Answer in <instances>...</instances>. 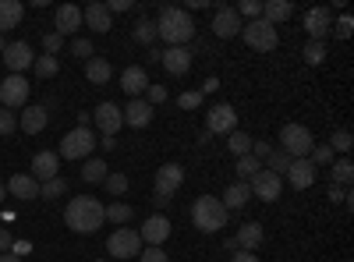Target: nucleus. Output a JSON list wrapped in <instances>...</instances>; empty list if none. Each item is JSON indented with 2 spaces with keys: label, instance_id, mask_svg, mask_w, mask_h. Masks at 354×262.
<instances>
[{
  "label": "nucleus",
  "instance_id": "obj_1",
  "mask_svg": "<svg viewBox=\"0 0 354 262\" xmlns=\"http://www.w3.org/2000/svg\"><path fill=\"white\" fill-rule=\"evenodd\" d=\"M103 209H106V206H103L100 198L78 195V198H71L68 206H64V223L75 230V234H96V230L106 223Z\"/></svg>",
  "mask_w": 354,
  "mask_h": 262
},
{
  "label": "nucleus",
  "instance_id": "obj_2",
  "mask_svg": "<svg viewBox=\"0 0 354 262\" xmlns=\"http://www.w3.org/2000/svg\"><path fill=\"white\" fill-rule=\"evenodd\" d=\"M195 36V21L185 8H163L156 18V39H163L167 46H185Z\"/></svg>",
  "mask_w": 354,
  "mask_h": 262
},
{
  "label": "nucleus",
  "instance_id": "obj_3",
  "mask_svg": "<svg viewBox=\"0 0 354 262\" xmlns=\"http://www.w3.org/2000/svg\"><path fill=\"white\" fill-rule=\"evenodd\" d=\"M227 216L230 213L223 209V202L216 195H202V198H195V206H192V220H195V227L202 230V234H216V230H223Z\"/></svg>",
  "mask_w": 354,
  "mask_h": 262
},
{
  "label": "nucleus",
  "instance_id": "obj_4",
  "mask_svg": "<svg viewBox=\"0 0 354 262\" xmlns=\"http://www.w3.org/2000/svg\"><path fill=\"white\" fill-rule=\"evenodd\" d=\"M312 145H315V138H312V131L305 124H283L280 128V149L290 160H308Z\"/></svg>",
  "mask_w": 354,
  "mask_h": 262
},
{
  "label": "nucleus",
  "instance_id": "obj_5",
  "mask_svg": "<svg viewBox=\"0 0 354 262\" xmlns=\"http://www.w3.org/2000/svg\"><path fill=\"white\" fill-rule=\"evenodd\" d=\"M241 36H245V43H248L252 50H259V53H270V50H277V43H280V32H277L270 21H262V18L241 25Z\"/></svg>",
  "mask_w": 354,
  "mask_h": 262
},
{
  "label": "nucleus",
  "instance_id": "obj_6",
  "mask_svg": "<svg viewBox=\"0 0 354 262\" xmlns=\"http://www.w3.org/2000/svg\"><path fill=\"white\" fill-rule=\"evenodd\" d=\"M96 149V135L88 131V128H75L64 135L61 142V153L57 156H64V160H88V153Z\"/></svg>",
  "mask_w": 354,
  "mask_h": 262
},
{
  "label": "nucleus",
  "instance_id": "obj_7",
  "mask_svg": "<svg viewBox=\"0 0 354 262\" xmlns=\"http://www.w3.org/2000/svg\"><path fill=\"white\" fill-rule=\"evenodd\" d=\"M106 252L113 259H135L142 252V238H138V230L135 227H117L110 241H106Z\"/></svg>",
  "mask_w": 354,
  "mask_h": 262
},
{
  "label": "nucleus",
  "instance_id": "obj_8",
  "mask_svg": "<svg viewBox=\"0 0 354 262\" xmlns=\"http://www.w3.org/2000/svg\"><path fill=\"white\" fill-rule=\"evenodd\" d=\"M248 188H252V198H262V202H277L280 198V191H283V178H277L273 170H259L255 178L248 181Z\"/></svg>",
  "mask_w": 354,
  "mask_h": 262
},
{
  "label": "nucleus",
  "instance_id": "obj_9",
  "mask_svg": "<svg viewBox=\"0 0 354 262\" xmlns=\"http://www.w3.org/2000/svg\"><path fill=\"white\" fill-rule=\"evenodd\" d=\"M0 106H28V82L25 75H8L4 82H0Z\"/></svg>",
  "mask_w": 354,
  "mask_h": 262
},
{
  "label": "nucleus",
  "instance_id": "obj_10",
  "mask_svg": "<svg viewBox=\"0 0 354 262\" xmlns=\"http://www.w3.org/2000/svg\"><path fill=\"white\" fill-rule=\"evenodd\" d=\"M205 131L209 135H230L238 131V113H234L230 103H216L209 113H205Z\"/></svg>",
  "mask_w": 354,
  "mask_h": 262
},
{
  "label": "nucleus",
  "instance_id": "obj_11",
  "mask_svg": "<svg viewBox=\"0 0 354 262\" xmlns=\"http://www.w3.org/2000/svg\"><path fill=\"white\" fill-rule=\"evenodd\" d=\"M93 121H96V128L103 131V138H113L117 131L124 128V113H121V106L117 103H100L96 110H93Z\"/></svg>",
  "mask_w": 354,
  "mask_h": 262
},
{
  "label": "nucleus",
  "instance_id": "obj_12",
  "mask_svg": "<svg viewBox=\"0 0 354 262\" xmlns=\"http://www.w3.org/2000/svg\"><path fill=\"white\" fill-rule=\"evenodd\" d=\"M305 32L312 36V43H326V36L333 32V11L330 8L305 11Z\"/></svg>",
  "mask_w": 354,
  "mask_h": 262
},
{
  "label": "nucleus",
  "instance_id": "obj_13",
  "mask_svg": "<svg viewBox=\"0 0 354 262\" xmlns=\"http://www.w3.org/2000/svg\"><path fill=\"white\" fill-rule=\"evenodd\" d=\"M138 238H142V245H149V248H163V241L170 238V220L163 213H153L149 220L142 223Z\"/></svg>",
  "mask_w": 354,
  "mask_h": 262
},
{
  "label": "nucleus",
  "instance_id": "obj_14",
  "mask_svg": "<svg viewBox=\"0 0 354 262\" xmlns=\"http://www.w3.org/2000/svg\"><path fill=\"white\" fill-rule=\"evenodd\" d=\"M185 185V167L181 163H163L156 170V191L153 195H163V198H174V191Z\"/></svg>",
  "mask_w": 354,
  "mask_h": 262
},
{
  "label": "nucleus",
  "instance_id": "obj_15",
  "mask_svg": "<svg viewBox=\"0 0 354 262\" xmlns=\"http://www.w3.org/2000/svg\"><path fill=\"white\" fill-rule=\"evenodd\" d=\"M241 18H238V11L234 8H216V15H213V36L216 39H234V36H241Z\"/></svg>",
  "mask_w": 354,
  "mask_h": 262
},
{
  "label": "nucleus",
  "instance_id": "obj_16",
  "mask_svg": "<svg viewBox=\"0 0 354 262\" xmlns=\"http://www.w3.org/2000/svg\"><path fill=\"white\" fill-rule=\"evenodd\" d=\"M4 64L11 68V75H21L25 68H32V64H36V53H32V46H28L25 39H21V43H8V50H4Z\"/></svg>",
  "mask_w": 354,
  "mask_h": 262
},
{
  "label": "nucleus",
  "instance_id": "obj_17",
  "mask_svg": "<svg viewBox=\"0 0 354 262\" xmlns=\"http://www.w3.org/2000/svg\"><path fill=\"white\" fill-rule=\"evenodd\" d=\"M160 64H163L167 75L181 78V75H188V68H192V50H185V46H167L163 57H160Z\"/></svg>",
  "mask_w": 354,
  "mask_h": 262
},
{
  "label": "nucleus",
  "instance_id": "obj_18",
  "mask_svg": "<svg viewBox=\"0 0 354 262\" xmlns=\"http://www.w3.org/2000/svg\"><path fill=\"white\" fill-rule=\"evenodd\" d=\"M57 170H61V156H57V153L43 149V153L32 156V178H36V181L46 185V181H53V178H61Z\"/></svg>",
  "mask_w": 354,
  "mask_h": 262
},
{
  "label": "nucleus",
  "instance_id": "obj_19",
  "mask_svg": "<svg viewBox=\"0 0 354 262\" xmlns=\"http://www.w3.org/2000/svg\"><path fill=\"white\" fill-rule=\"evenodd\" d=\"M46 121H50V113H46V106H39V103H28V106H21V118H18V128H21L25 135H39V131L46 128Z\"/></svg>",
  "mask_w": 354,
  "mask_h": 262
},
{
  "label": "nucleus",
  "instance_id": "obj_20",
  "mask_svg": "<svg viewBox=\"0 0 354 262\" xmlns=\"http://www.w3.org/2000/svg\"><path fill=\"white\" fill-rule=\"evenodd\" d=\"M53 21H57V28H53L57 36H75L78 28H82V8L61 4V8H57V15H53Z\"/></svg>",
  "mask_w": 354,
  "mask_h": 262
},
{
  "label": "nucleus",
  "instance_id": "obj_21",
  "mask_svg": "<svg viewBox=\"0 0 354 262\" xmlns=\"http://www.w3.org/2000/svg\"><path fill=\"white\" fill-rule=\"evenodd\" d=\"M121 89H124L131 100H142V93L149 89V75H145V68H138V64L124 68V71H121Z\"/></svg>",
  "mask_w": 354,
  "mask_h": 262
},
{
  "label": "nucleus",
  "instance_id": "obj_22",
  "mask_svg": "<svg viewBox=\"0 0 354 262\" xmlns=\"http://www.w3.org/2000/svg\"><path fill=\"white\" fill-rule=\"evenodd\" d=\"M315 167H312V160H294L290 167H287V181H290V188H298V191H305V188H312L315 185Z\"/></svg>",
  "mask_w": 354,
  "mask_h": 262
},
{
  "label": "nucleus",
  "instance_id": "obj_23",
  "mask_svg": "<svg viewBox=\"0 0 354 262\" xmlns=\"http://www.w3.org/2000/svg\"><path fill=\"white\" fill-rule=\"evenodd\" d=\"M82 25H88L93 32H110V25H113V18H110V11H106V4H88V8H82Z\"/></svg>",
  "mask_w": 354,
  "mask_h": 262
},
{
  "label": "nucleus",
  "instance_id": "obj_24",
  "mask_svg": "<svg viewBox=\"0 0 354 262\" xmlns=\"http://www.w3.org/2000/svg\"><path fill=\"white\" fill-rule=\"evenodd\" d=\"M121 113H124V124L128 128H149L153 124V106L145 103V100H131Z\"/></svg>",
  "mask_w": 354,
  "mask_h": 262
},
{
  "label": "nucleus",
  "instance_id": "obj_25",
  "mask_svg": "<svg viewBox=\"0 0 354 262\" xmlns=\"http://www.w3.org/2000/svg\"><path fill=\"white\" fill-rule=\"evenodd\" d=\"M8 195L28 202V198H39V181L32 178V174H15V178L8 181Z\"/></svg>",
  "mask_w": 354,
  "mask_h": 262
},
{
  "label": "nucleus",
  "instance_id": "obj_26",
  "mask_svg": "<svg viewBox=\"0 0 354 262\" xmlns=\"http://www.w3.org/2000/svg\"><path fill=\"white\" fill-rule=\"evenodd\" d=\"M248 198H252V188H248V181H234L227 191H223V209L227 213H234V209H245L248 206Z\"/></svg>",
  "mask_w": 354,
  "mask_h": 262
},
{
  "label": "nucleus",
  "instance_id": "obj_27",
  "mask_svg": "<svg viewBox=\"0 0 354 262\" xmlns=\"http://www.w3.org/2000/svg\"><path fill=\"white\" fill-rule=\"evenodd\" d=\"M262 238H266V234H262V223H255V220H252V223H241L238 234H234V241H238L241 252H255V248L262 245Z\"/></svg>",
  "mask_w": 354,
  "mask_h": 262
},
{
  "label": "nucleus",
  "instance_id": "obj_28",
  "mask_svg": "<svg viewBox=\"0 0 354 262\" xmlns=\"http://www.w3.org/2000/svg\"><path fill=\"white\" fill-rule=\"evenodd\" d=\"M290 15H294L290 0H266V4H262V21H270L273 28H277L280 21H287Z\"/></svg>",
  "mask_w": 354,
  "mask_h": 262
},
{
  "label": "nucleus",
  "instance_id": "obj_29",
  "mask_svg": "<svg viewBox=\"0 0 354 262\" xmlns=\"http://www.w3.org/2000/svg\"><path fill=\"white\" fill-rule=\"evenodd\" d=\"M110 75H113V68H110L106 57H88V61H85V78L93 85H106Z\"/></svg>",
  "mask_w": 354,
  "mask_h": 262
},
{
  "label": "nucleus",
  "instance_id": "obj_30",
  "mask_svg": "<svg viewBox=\"0 0 354 262\" xmlns=\"http://www.w3.org/2000/svg\"><path fill=\"white\" fill-rule=\"evenodd\" d=\"M25 8H21V0H0V32H8V28H15L21 21Z\"/></svg>",
  "mask_w": 354,
  "mask_h": 262
},
{
  "label": "nucleus",
  "instance_id": "obj_31",
  "mask_svg": "<svg viewBox=\"0 0 354 262\" xmlns=\"http://www.w3.org/2000/svg\"><path fill=\"white\" fill-rule=\"evenodd\" d=\"M103 216H106L110 223H121V227H124V223L135 220V209L128 206V202H110V206L103 209Z\"/></svg>",
  "mask_w": 354,
  "mask_h": 262
},
{
  "label": "nucleus",
  "instance_id": "obj_32",
  "mask_svg": "<svg viewBox=\"0 0 354 262\" xmlns=\"http://www.w3.org/2000/svg\"><path fill=\"white\" fill-rule=\"evenodd\" d=\"M131 39H135L138 46H153V43H156V21L142 18V21L131 28Z\"/></svg>",
  "mask_w": 354,
  "mask_h": 262
},
{
  "label": "nucleus",
  "instance_id": "obj_33",
  "mask_svg": "<svg viewBox=\"0 0 354 262\" xmlns=\"http://www.w3.org/2000/svg\"><path fill=\"white\" fill-rule=\"evenodd\" d=\"M82 181L103 185V181H106V163H103V160H85V163H82Z\"/></svg>",
  "mask_w": 354,
  "mask_h": 262
},
{
  "label": "nucleus",
  "instance_id": "obj_34",
  "mask_svg": "<svg viewBox=\"0 0 354 262\" xmlns=\"http://www.w3.org/2000/svg\"><path fill=\"white\" fill-rule=\"evenodd\" d=\"M252 142H255V138H248L245 131H230V135H227V149H230L234 156H248V153H252Z\"/></svg>",
  "mask_w": 354,
  "mask_h": 262
},
{
  "label": "nucleus",
  "instance_id": "obj_35",
  "mask_svg": "<svg viewBox=\"0 0 354 262\" xmlns=\"http://www.w3.org/2000/svg\"><path fill=\"white\" fill-rule=\"evenodd\" d=\"M330 174H333V185H337V188H347V185L354 181V167H351V160H337Z\"/></svg>",
  "mask_w": 354,
  "mask_h": 262
},
{
  "label": "nucleus",
  "instance_id": "obj_36",
  "mask_svg": "<svg viewBox=\"0 0 354 262\" xmlns=\"http://www.w3.org/2000/svg\"><path fill=\"white\" fill-rule=\"evenodd\" d=\"M36 75L39 78H53L57 71H61V61H57V57H50V53H43V57H36Z\"/></svg>",
  "mask_w": 354,
  "mask_h": 262
},
{
  "label": "nucleus",
  "instance_id": "obj_37",
  "mask_svg": "<svg viewBox=\"0 0 354 262\" xmlns=\"http://www.w3.org/2000/svg\"><path fill=\"white\" fill-rule=\"evenodd\" d=\"M290 163H294V160H290V156H287L283 149H273V153H270V167H266V170H273L277 178H283V174H287V167H290Z\"/></svg>",
  "mask_w": 354,
  "mask_h": 262
},
{
  "label": "nucleus",
  "instance_id": "obj_38",
  "mask_svg": "<svg viewBox=\"0 0 354 262\" xmlns=\"http://www.w3.org/2000/svg\"><path fill=\"white\" fill-rule=\"evenodd\" d=\"M64 191H68V181L64 178H53V181L39 185V198H61Z\"/></svg>",
  "mask_w": 354,
  "mask_h": 262
},
{
  "label": "nucleus",
  "instance_id": "obj_39",
  "mask_svg": "<svg viewBox=\"0 0 354 262\" xmlns=\"http://www.w3.org/2000/svg\"><path fill=\"white\" fill-rule=\"evenodd\" d=\"M241 174V181H248V178H255V174L262 170V163L255 160V156H238V167H234Z\"/></svg>",
  "mask_w": 354,
  "mask_h": 262
},
{
  "label": "nucleus",
  "instance_id": "obj_40",
  "mask_svg": "<svg viewBox=\"0 0 354 262\" xmlns=\"http://www.w3.org/2000/svg\"><path fill=\"white\" fill-rule=\"evenodd\" d=\"M326 61V43H305V64H322Z\"/></svg>",
  "mask_w": 354,
  "mask_h": 262
},
{
  "label": "nucleus",
  "instance_id": "obj_41",
  "mask_svg": "<svg viewBox=\"0 0 354 262\" xmlns=\"http://www.w3.org/2000/svg\"><path fill=\"white\" fill-rule=\"evenodd\" d=\"M308 160H312V167L319 170V167H326V163H333V149H330V145H312V153H308Z\"/></svg>",
  "mask_w": 354,
  "mask_h": 262
},
{
  "label": "nucleus",
  "instance_id": "obj_42",
  "mask_svg": "<svg viewBox=\"0 0 354 262\" xmlns=\"http://www.w3.org/2000/svg\"><path fill=\"white\" fill-rule=\"evenodd\" d=\"M326 145H330V149H337V153H351L354 138H351V131H344V128H340V131H333V135H330V142H326Z\"/></svg>",
  "mask_w": 354,
  "mask_h": 262
},
{
  "label": "nucleus",
  "instance_id": "obj_43",
  "mask_svg": "<svg viewBox=\"0 0 354 262\" xmlns=\"http://www.w3.org/2000/svg\"><path fill=\"white\" fill-rule=\"evenodd\" d=\"M234 11H238V18H248V21L262 18V4H259V0H241V4L234 8Z\"/></svg>",
  "mask_w": 354,
  "mask_h": 262
},
{
  "label": "nucleus",
  "instance_id": "obj_44",
  "mask_svg": "<svg viewBox=\"0 0 354 262\" xmlns=\"http://www.w3.org/2000/svg\"><path fill=\"white\" fill-rule=\"evenodd\" d=\"M15 131H18V113L0 106V135H15Z\"/></svg>",
  "mask_w": 354,
  "mask_h": 262
},
{
  "label": "nucleus",
  "instance_id": "obj_45",
  "mask_svg": "<svg viewBox=\"0 0 354 262\" xmlns=\"http://www.w3.org/2000/svg\"><path fill=\"white\" fill-rule=\"evenodd\" d=\"M103 185H106L110 195H124V191H128V178H124V174H106Z\"/></svg>",
  "mask_w": 354,
  "mask_h": 262
},
{
  "label": "nucleus",
  "instance_id": "obj_46",
  "mask_svg": "<svg viewBox=\"0 0 354 262\" xmlns=\"http://www.w3.org/2000/svg\"><path fill=\"white\" fill-rule=\"evenodd\" d=\"M138 262H170V255L163 248H142L138 252Z\"/></svg>",
  "mask_w": 354,
  "mask_h": 262
},
{
  "label": "nucleus",
  "instance_id": "obj_47",
  "mask_svg": "<svg viewBox=\"0 0 354 262\" xmlns=\"http://www.w3.org/2000/svg\"><path fill=\"white\" fill-rule=\"evenodd\" d=\"M270 153H273V145H270V142H262V138H255V142H252V153H248V156H255V160L262 163V160H270Z\"/></svg>",
  "mask_w": 354,
  "mask_h": 262
},
{
  "label": "nucleus",
  "instance_id": "obj_48",
  "mask_svg": "<svg viewBox=\"0 0 354 262\" xmlns=\"http://www.w3.org/2000/svg\"><path fill=\"white\" fill-rule=\"evenodd\" d=\"M333 32H337V39H351V32H354L351 15H340V18H337V28H333Z\"/></svg>",
  "mask_w": 354,
  "mask_h": 262
},
{
  "label": "nucleus",
  "instance_id": "obj_49",
  "mask_svg": "<svg viewBox=\"0 0 354 262\" xmlns=\"http://www.w3.org/2000/svg\"><path fill=\"white\" fill-rule=\"evenodd\" d=\"M43 46H46V53H50V57H57V53H61V46H64V36L46 32V36H43Z\"/></svg>",
  "mask_w": 354,
  "mask_h": 262
},
{
  "label": "nucleus",
  "instance_id": "obj_50",
  "mask_svg": "<svg viewBox=\"0 0 354 262\" xmlns=\"http://www.w3.org/2000/svg\"><path fill=\"white\" fill-rule=\"evenodd\" d=\"M163 100H167V89H163V85H153V82H149V89H145V103L156 106V103H163Z\"/></svg>",
  "mask_w": 354,
  "mask_h": 262
},
{
  "label": "nucleus",
  "instance_id": "obj_51",
  "mask_svg": "<svg viewBox=\"0 0 354 262\" xmlns=\"http://www.w3.org/2000/svg\"><path fill=\"white\" fill-rule=\"evenodd\" d=\"M71 53H75V57H85V61H88V57H93V43H88V39H75V43H71Z\"/></svg>",
  "mask_w": 354,
  "mask_h": 262
},
{
  "label": "nucleus",
  "instance_id": "obj_52",
  "mask_svg": "<svg viewBox=\"0 0 354 262\" xmlns=\"http://www.w3.org/2000/svg\"><path fill=\"white\" fill-rule=\"evenodd\" d=\"M106 11H110V15H121V11H131V0H106Z\"/></svg>",
  "mask_w": 354,
  "mask_h": 262
},
{
  "label": "nucleus",
  "instance_id": "obj_53",
  "mask_svg": "<svg viewBox=\"0 0 354 262\" xmlns=\"http://www.w3.org/2000/svg\"><path fill=\"white\" fill-rule=\"evenodd\" d=\"M198 103H202V93H185V96H181V106H185V110H195Z\"/></svg>",
  "mask_w": 354,
  "mask_h": 262
},
{
  "label": "nucleus",
  "instance_id": "obj_54",
  "mask_svg": "<svg viewBox=\"0 0 354 262\" xmlns=\"http://www.w3.org/2000/svg\"><path fill=\"white\" fill-rule=\"evenodd\" d=\"M11 245H15L11 230H8V227H0V252H11Z\"/></svg>",
  "mask_w": 354,
  "mask_h": 262
},
{
  "label": "nucleus",
  "instance_id": "obj_55",
  "mask_svg": "<svg viewBox=\"0 0 354 262\" xmlns=\"http://www.w3.org/2000/svg\"><path fill=\"white\" fill-rule=\"evenodd\" d=\"M330 198H333V202H351V191H347V188H337V185H330Z\"/></svg>",
  "mask_w": 354,
  "mask_h": 262
},
{
  "label": "nucleus",
  "instance_id": "obj_56",
  "mask_svg": "<svg viewBox=\"0 0 354 262\" xmlns=\"http://www.w3.org/2000/svg\"><path fill=\"white\" fill-rule=\"evenodd\" d=\"M230 262H259V255H255V252H241V248H238V252L230 255Z\"/></svg>",
  "mask_w": 354,
  "mask_h": 262
},
{
  "label": "nucleus",
  "instance_id": "obj_57",
  "mask_svg": "<svg viewBox=\"0 0 354 262\" xmlns=\"http://www.w3.org/2000/svg\"><path fill=\"white\" fill-rule=\"evenodd\" d=\"M216 89H220V78H209V82L202 85V93H216Z\"/></svg>",
  "mask_w": 354,
  "mask_h": 262
},
{
  "label": "nucleus",
  "instance_id": "obj_58",
  "mask_svg": "<svg viewBox=\"0 0 354 262\" xmlns=\"http://www.w3.org/2000/svg\"><path fill=\"white\" fill-rule=\"evenodd\" d=\"M153 206H156V209H167V206H170V198H163V195H153Z\"/></svg>",
  "mask_w": 354,
  "mask_h": 262
},
{
  "label": "nucleus",
  "instance_id": "obj_59",
  "mask_svg": "<svg viewBox=\"0 0 354 262\" xmlns=\"http://www.w3.org/2000/svg\"><path fill=\"white\" fill-rule=\"evenodd\" d=\"M160 57H163V50H160V46H149V61H153V64H160Z\"/></svg>",
  "mask_w": 354,
  "mask_h": 262
},
{
  "label": "nucleus",
  "instance_id": "obj_60",
  "mask_svg": "<svg viewBox=\"0 0 354 262\" xmlns=\"http://www.w3.org/2000/svg\"><path fill=\"white\" fill-rule=\"evenodd\" d=\"M0 262H21V255H11V252H4V255H0Z\"/></svg>",
  "mask_w": 354,
  "mask_h": 262
},
{
  "label": "nucleus",
  "instance_id": "obj_61",
  "mask_svg": "<svg viewBox=\"0 0 354 262\" xmlns=\"http://www.w3.org/2000/svg\"><path fill=\"white\" fill-rule=\"evenodd\" d=\"M4 198H8V185L0 181V206H4Z\"/></svg>",
  "mask_w": 354,
  "mask_h": 262
},
{
  "label": "nucleus",
  "instance_id": "obj_62",
  "mask_svg": "<svg viewBox=\"0 0 354 262\" xmlns=\"http://www.w3.org/2000/svg\"><path fill=\"white\" fill-rule=\"evenodd\" d=\"M4 50H8V39H4V36H0V53H4Z\"/></svg>",
  "mask_w": 354,
  "mask_h": 262
},
{
  "label": "nucleus",
  "instance_id": "obj_63",
  "mask_svg": "<svg viewBox=\"0 0 354 262\" xmlns=\"http://www.w3.org/2000/svg\"><path fill=\"white\" fill-rule=\"evenodd\" d=\"M0 82H4V78H0Z\"/></svg>",
  "mask_w": 354,
  "mask_h": 262
}]
</instances>
